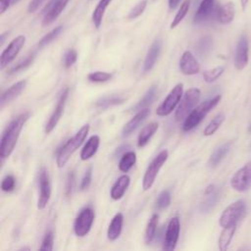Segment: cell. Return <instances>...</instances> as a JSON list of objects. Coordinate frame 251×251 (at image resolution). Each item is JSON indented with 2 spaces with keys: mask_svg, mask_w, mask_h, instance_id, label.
Wrapping results in <instances>:
<instances>
[{
  "mask_svg": "<svg viewBox=\"0 0 251 251\" xmlns=\"http://www.w3.org/2000/svg\"><path fill=\"white\" fill-rule=\"evenodd\" d=\"M30 114L29 112H24L16 117L6 127L1 137L0 144V157L1 159H7L13 153L18 139L20 137V133L28 120Z\"/></svg>",
  "mask_w": 251,
  "mask_h": 251,
  "instance_id": "cell-1",
  "label": "cell"
},
{
  "mask_svg": "<svg viewBox=\"0 0 251 251\" xmlns=\"http://www.w3.org/2000/svg\"><path fill=\"white\" fill-rule=\"evenodd\" d=\"M89 131V125H84L79 128V130L70 138L58 151L56 163L58 168H63L68 161L70 160L71 156L76 151V149L82 144L84 139L86 138Z\"/></svg>",
  "mask_w": 251,
  "mask_h": 251,
  "instance_id": "cell-2",
  "label": "cell"
},
{
  "mask_svg": "<svg viewBox=\"0 0 251 251\" xmlns=\"http://www.w3.org/2000/svg\"><path fill=\"white\" fill-rule=\"evenodd\" d=\"M221 99H222V96L217 95L209 100L204 101L200 105H198L184 119L182 129L184 131H189V130L193 129L194 127H196L202 122V120L206 117V115L219 104Z\"/></svg>",
  "mask_w": 251,
  "mask_h": 251,
  "instance_id": "cell-3",
  "label": "cell"
},
{
  "mask_svg": "<svg viewBox=\"0 0 251 251\" xmlns=\"http://www.w3.org/2000/svg\"><path fill=\"white\" fill-rule=\"evenodd\" d=\"M200 96H201V91L196 87L189 88L188 90L185 91L177 109L176 110L175 117L177 122L185 119L189 115V113L193 110V108L199 102Z\"/></svg>",
  "mask_w": 251,
  "mask_h": 251,
  "instance_id": "cell-4",
  "label": "cell"
},
{
  "mask_svg": "<svg viewBox=\"0 0 251 251\" xmlns=\"http://www.w3.org/2000/svg\"><path fill=\"white\" fill-rule=\"evenodd\" d=\"M168 157H169L168 151L163 150L149 164L142 178V188L144 191H147L152 187L156 179V176H158L159 171L161 170L163 165L166 163Z\"/></svg>",
  "mask_w": 251,
  "mask_h": 251,
  "instance_id": "cell-5",
  "label": "cell"
},
{
  "mask_svg": "<svg viewBox=\"0 0 251 251\" xmlns=\"http://www.w3.org/2000/svg\"><path fill=\"white\" fill-rule=\"evenodd\" d=\"M246 205L243 200H237L227 206L222 213L219 224L222 227H226L231 226L233 224H237V222L241 219L243 214L245 213Z\"/></svg>",
  "mask_w": 251,
  "mask_h": 251,
  "instance_id": "cell-6",
  "label": "cell"
},
{
  "mask_svg": "<svg viewBox=\"0 0 251 251\" xmlns=\"http://www.w3.org/2000/svg\"><path fill=\"white\" fill-rule=\"evenodd\" d=\"M183 95V84L177 83L167 95L164 101L159 105L156 110V115L160 117L169 116L180 101Z\"/></svg>",
  "mask_w": 251,
  "mask_h": 251,
  "instance_id": "cell-7",
  "label": "cell"
},
{
  "mask_svg": "<svg viewBox=\"0 0 251 251\" xmlns=\"http://www.w3.org/2000/svg\"><path fill=\"white\" fill-rule=\"evenodd\" d=\"M94 211L90 207L83 208L76 216L74 223L75 234L78 237L85 236L91 229L94 222Z\"/></svg>",
  "mask_w": 251,
  "mask_h": 251,
  "instance_id": "cell-8",
  "label": "cell"
},
{
  "mask_svg": "<svg viewBox=\"0 0 251 251\" xmlns=\"http://www.w3.org/2000/svg\"><path fill=\"white\" fill-rule=\"evenodd\" d=\"M25 43V36L19 35L8 44V46L1 53V57H0L1 70L5 69L12 61L15 60V58L18 56V54L24 47Z\"/></svg>",
  "mask_w": 251,
  "mask_h": 251,
  "instance_id": "cell-9",
  "label": "cell"
},
{
  "mask_svg": "<svg viewBox=\"0 0 251 251\" xmlns=\"http://www.w3.org/2000/svg\"><path fill=\"white\" fill-rule=\"evenodd\" d=\"M38 185L39 193L37 199V209L43 210L46 208L51 197V182L48 171L45 168H42L39 172Z\"/></svg>",
  "mask_w": 251,
  "mask_h": 251,
  "instance_id": "cell-10",
  "label": "cell"
},
{
  "mask_svg": "<svg viewBox=\"0 0 251 251\" xmlns=\"http://www.w3.org/2000/svg\"><path fill=\"white\" fill-rule=\"evenodd\" d=\"M231 187L238 191L244 192L251 186V162L246 163L242 168H240L231 177L230 180Z\"/></svg>",
  "mask_w": 251,
  "mask_h": 251,
  "instance_id": "cell-11",
  "label": "cell"
},
{
  "mask_svg": "<svg viewBox=\"0 0 251 251\" xmlns=\"http://www.w3.org/2000/svg\"><path fill=\"white\" fill-rule=\"evenodd\" d=\"M68 96H69V88L66 87L62 90V92L59 96V99L57 101V104L54 108V111L51 114L50 118L48 119L47 123L45 124L44 131H45L46 134H49L56 127V126L58 125V123H59V121H60V119H61V117L64 113Z\"/></svg>",
  "mask_w": 251,
  "mask_h": 251,
  "instance_id": "cell-12",
  "label": "cell"
},
{
  "mask_svg": "<svg viewBox=\"0 0 251 251\" xmlns=\"http://www.w3.org/2000/svg\"><path fill=\"white\" fill-rule=\"evenodd\" d=\"M180 231V222L178 217H173L167 226L164 241H163V250L172 251L176 248Z\"/></svg>",
  "mask_w": 251,
  "mask_h": 251,
  "instance_id": "cell-13",
  "label": "cell"
},
{
  "mask_svg": "<svg viewBox=\"0 0 251 251\" xmlns=\"http://www.w3.org/2000/svg\"><path fill=\"white\" fill-rule=\"evenodd\" d=\"M68 1L69 0H50L42 11V26H47L55 22L66 8Z\"/></svg>",
  "mask_w": 251,
  "mask_h": 251,
  "instance_id": "cell-14",
  "label": "cell"
},
{
  "mask_svg": "<svg viewBox=\"0 0 251 251\" xmlns=\"http://www.w3.org/2000/svg\"><path fill=\"white\" fill-rule=\"evenodd\" d=\"M217 10L216 0H202L194 14L193 23L200 25L209 21L213 16H216Z\"/></svg>",
  "mask_w": 251,
  "mask_h": 251,
  "instance_id": "cell-15",
  "label": "cell"
},
{
  "mask_svg": "<svg viewBox=\"0 0 251 251\" xmlns=\"http://www.w3.org/2000/svg\"><path fill=\"white\" fill-rule=\"evenodd\" d=\"M249 61V43L245 35H241L238 39L235 54H234V66L238 71L243 70Z\"/></svg>",
  "mask_w": 251,
  "mask_h": 251,
  "instance_id": "cell-16",
  "label": "cell"
},
{
  "mask_svg": "<svg viewBox=\"0 0 251 251\" xmlns=\"http://www.w3.org/2000/svg\"><path fill=\"white\" fill-rule=\"evenodd\" d=\"M205 200L200 205V211L203 214H208L218 204L221 198V189L215 184H210L205 189Z\"/></svg>",
  "mask_w": 251,
  "mask_h": 251,
  "instance_id": "cell-17",
  "label": "cell"
},
{
  "mask_svg": "<svg viewBox=\"0 0 251 251\" xmlns=\"http://www.w3.org/2000/svg\"><path fill=\"white\" fill-rule=\"evenodd\" d=\"M180 72L185 75H193L199 73L200 65L190 51H184L178 64Z\"/></svg>",
  "mask_w": 251,
  "mask_h": 251,
  "instance_id": "cell-18",
  "label": "cell"
},
{
  "mask_svg": "<svg viewBox=\"0 0 251 251\" xmlns=\"http://www.w3.org/2000/svg\"><path fill=\"white\" fill-rule=\"evenodd\" d=\"M150 113V110L147 108H144L140 111H138L134 116L133 118H131L123 127V130H122V135L124 137L126 136H128L129 134H131L138 126L139 125L147 118V116L149 115Z\"/></svg>",
  "mask_w": 251,
  "mask_h": 251,
  "instance_id": "cell-19",
  "label": "cell"
},
{
  "mask_svg": "<svg viewBox=\"0 0 251 251\" xmlns=\"http://www.w3.org/2000/svg\"><path fill=\"white\" fill-rule=\"evenodd\" d=\"M26 79H22L16 83H14L11 87L6 89L1 95V107L3 108L5 105L9 104L11 101L16 99L25 88Z\"/></svg>",
  "mask_w": 251,
  "mask_h": 251,
  "instance_id": "cell-20",
  "label": "cell"
},
{
  "mask_svg": "<svg viewBox=\"0 0 251 251\" xmlns=\"http://www.w3.org/2000/svg\"><path fill=\"white\" fill-rule=\"evenodd\" d=\"M235 16V7L232 2H226L224 5L218 7L216 18L217 21L222 25L230 24Z\"/></svg>",
  "mask_w": 251,
  "mask_h": 251,
  "instance_id": "cell-21",
  "label": "cell"
},
{
  "mask_svg": "<svg viewBox=\"0 0 251 251\" xmlns=\"http://www.w3.org/2000/svg\"><path fill=\"white\" fill-rule=\"evenodd\" d=\"M161 47H162V42L160 39H156L150 46L144 63H143V70L144 72H149L152 70L154 65L156 64V61L160 55L161 52Z\"/></svg>",
  "mask_w": 251,
  "mask_h": 251,
  "instance_id": "cell-22",
  "label": "cell"
},
{
  "mask_svg": "<svg viewBox=\"0 0 251 251\" xmlns=\"http://www.w3.org/2000/svg\"><path fill=\"white\" fill-rule=\"evenodd\" d=\"M232 143H233V141L229 140V141L222 144L221 146H219L217 149H215V151L211 154V156L208 160V167L212 168V169L216 168L227 155V153L229 152V150L232 146Z\"/></svg>",
  "mask_w": 251,
  "mask_h": 251,
  "instance_id": "cell-23",
  "label": "cell"
},
{
  "mask_svg": "<svg viewBox=\"0 0 251 251\" xmlns=\"http://www.w3.org/2000/svg\"><path fill=\"white\" fill-rule=\"evenodd\" d=\"M130 183V177L127 175H122L116 182L113 184L110 195L113 200H120L124 194L126 193V189L128 188Z\"/></svg>",
  "mask_w": 251,
  "mask_h": 251,
  "instance_id": "cell-24",
  "label": "cell"
},
{
  "mask_svg": "<svg viewBox=\"0 0 251 251\" xmlns=\"http://www.w3.org/2000/svg\"><path fill=\"white\" fill-rule=\"evenodd\" d=\"M124 225V215L122 213H118L112 219L108 229H107V237L111 241H115L118 239L122 233Z\"/></svg>",
  "mask_w": 251,
  "mask_h": 251,
  "instance_id": "cell-25",
  "label": "cell"
},
{
  "mask_svg": "<svg viewBox=\"0 0 251 251\" xmlns=\"http://www.w3.org/2000/svg\"><path fill=\"white\" fill-rule=\"evenodd\" d=\"M99 144H100V137L98 135L94 134L90 136L80 151V159L82 161H86L91 157H93V155L98 150Z\"/></svg>",
  "mask_w": 251,
  "mask_h": 251,
  "instance_id": "cell-26",
  "label": "cell"
},
{
  "mask_svg": "<svg viewBox=\"0 0 251 251\" xmlns=\"http://www.w3.org/2000/svg\"><path fill=\"white\" fill-rule=\"evenodd\" d=\"M236 225L237 224H233L231 226L223 227V230H222L219 240H218V246L221 251H226L228 249V247L231 243L232 237L234 235V232L236 230Z\"/></svg>",
  "mask_w": 251,
  "mask_h": 251,
  "instance_id": "cell-27",
  "label": "cell"
},
{
  "mask_svg": "<svg viewBox=\"0 0 251 251\" xmlns=\"http://www.w3.org/2000/svg\"><path fill=\"white\" fill-rule=\"evenodd\" d=\"M159 124L156 122H152L149 125L145 126L141 131L138 134L137 137V146L138 147H144L151 139V137L154 135V133L158 130Z\"/></svg>",
  "mask_w": 251,
  "mask_h": 251,
  "instance_id": "cell-28",
  "label": "cell"
},
{
  "mask_svg": "<svg viewBox=\"0 0 251 251\" xmlns=\"http://www.w3.org/2000/svg\"><path fill=\"white\" fill-rule=\"evenodd\" d=\"M111 2H112V0H100L99 3L97 4V6L95 7V9L92 13L91 19H92V22L96 28L100 27V25L102 24L104 13Z\"/></svg>",
  "mask_w": 251,
  "mask_h": 251,
  "instance_id": "cell-29",
  "label": "cell"
},
{
  "mask_svg": "<svg viewBox=\"0 0 251 251\" xmlns=\"http://www.w3.org/2000/svg\"><path fill=\"white\" fill-rule=\"evenodd\" d=\"M158 220H159V216L158 214H153L151 216V218L149 219L146 228H145V234H144V241L145 243L148 245L150 244L153 239L155 238L156 235V231H157V226H158Z\"/></svg>",
  "mask_w": 251,
  "mask_h": 251,
  "instance_id": "cell-30",
  "label": "cell"
},
{
  "mask_svg": "<svg viewBox=\"0 0 251 251\" xmlns=\"http://www.w3.org/2000/svg\"><path fill=\"white\" fill-rule=\"evenodd\" d=\"M136 162V154L133 151L125 152L119 162V170L123 173H127Z\"/></svg>",
  "mask_w": 251,
  "mask_h": 251,
  "instance_id": "cell-31",
  "label": "cell"
},
{
  "mask_svg": "<svg viewBox=\"0 0 251 251\" xmlns=\"http://www.w3.org/2000/svg\"><path fill=\"white\" fill-rule=\"evenodd\" d=\"M156 92H157V87L155 85H152L144 94V96L142 97V99H140L138 101V103L132 108V111L134 112H138L144 108H147L154 100L155 96H156Z\"/></svg>",
  "mask_w": 251,
  "mask_h": 251,
  "instance_id": "cell-32",
  "label": "cell"
},
{
  "mask_svg": "<svg viewBox=\"0 0 251 251\" xmlns=\"http://www.w3.org/2000/svg\"><path fill=\"white\" fill-rule=\"evenodd\" d=\"M212 48H213V38L209 35H206L200 38L195 47L196 52L201 57L207 56L211 52Z\"/></svg>",
  "mask_w": 251,
  "mask_h": 251,
  "instance_id": "cell-33",
  "label": "cell"
},
{
  "mask_svg": "<svg viewBox=\"0 0 251 251\" xmlns=\"http://www.w3.org/2000/svg\"><path fill=\"white\" fill-rule=\"evenodd\" d=\"M224 121H225V115L223 113H220L217 116H215L211 120V122L206 126V127L204 128V131H203L204 135L210 136V135L214 134L220 128V126H222Z\"/></svg>",
  "mask_w": 251,
  "mask_h": 251,
  "instance_id": "cell-34",
  "label": "cell"
},
{
  "mask_svg": "<svg viewBox=\"0 0 251 251\" xmlns=\"http://www.w3.org/2000/svg\"><path fill=\"white\" fill-rule=\"evenodd\" d=\"M34 57H35V54L34 53H31V54H28L26 57H25L24 59H22L21 61H19L16 65H14L8 72V75H14L16 73H19L21 71H24L25 70L26 68H28L33 60H34Z\"/></svg>",
  "mask_w": 251,
  "mask_h": 251,
  "instance_id": "cell-35",
  "label": "cell"
},
{
  "mask_svg": "<svg viewBox=\"0 0 251 251\" xmlns=\"http://www.w3.org/2000/svg\"><path fill=\"white\" fill-rule=\"evenodd\" d=\"M189 6H190V0H185V1L180 5V7H179L177 13L176 14V16H175L173 22L171 23L170 27H171L172 29L175 28V27H176V26L180 24V22L183 20V18L186 16V14H187V12H188Z\"/></svg>",
  "mask_w": 251,
  "mask_h": 251,
  "instance_id": "cell-36",
  "label": "cell"
},
{
  "mask_svg": "<svg viewBox=\"0 0 251 251\" xmlns=\"http://www.w3.org/2000/svg\"><path fill=\"white\" fill-rule=\"evenodd\" d=\"M63 30V27L62 26H57L55 27L54 29H52L50 32H48L47 34H45L38 42L37 44V48L38 49H41L43 47H45L46 45H48L49 43H51L53 40H55L59 35L60 33L62 32Z\"/></svg>",
  "mask_w": 251,
  "mask_h": 251,
  "instance_id": "cell-37",
  "label": "cell"
},
{
  "mask_svg": "<svg viewBox=\"0 0 251 251\" xmlns=\"http://www.w3.org/2000/svg\"><path fill=\"white\" fill-rule=\"evenodd\" d=\"M224 71H225V68L223 66H219V67H215L213 69L207 70L203 73V78L206 82L212 83L223 75Z\"/></svg>",
  "mask_w": 251,
  "mask_h": 251,
  "instance_id": "cell-38",
  "label": "cell"
},
{
  "mask_svg": "<svg viewBox=\"0 0 251 251\" xmlns=\"http://www.w3.org/2000/svg\"><path fill=\"white\" fill-rule=\"evenodd\" d=\"M125 101L124 98H121L119 96H111V97H104L96 102V106L100 109H107L111 106L120 105Z\"/></svg>",
  "mask_w": 251,
  "mask_h": 251,
  "instance_id": "cell-39",
  "label": "cell"
},
{
  "mask_svg": "<svg viewBox=\"0 0 251 251\" xmlns=\"http://www.w3.org/2000/svg\"><path fill=\"white\" fill-rule=\"evenodd\" d=\"M155 207L157 210H164L166 208H168L171 204V193L169 190H163L160 192V194L158 195L157 199H156V203H155Z\"/></svg>",
  "mask_w": 251,
  "mask_h": 251,
  "instance_id": "cell-40",
  "label": "cell"
},
{
  "mask_svg": "<svg viewBox=\"0 0 251 251\" xmlns=\"http://www.w3.org/2000/svg\"><path fill=\"white\" fill-rule=\"evenodd\" d=\"M113 77V75L107 72H93L88 74L87 78L92 82H105L110 80Z\"/></svg>",
  "mask_w": 251,
  "mask_h": 251,
  "instance_id": "cell-41",
  "label": "cell"
},
{
  "mask_svg": "<svg viewBox=\"0 0 251 251\" xmlns=\"http://www.w3.org/2000/svg\"><path fill=\"white\" fill-rule=\"evenodd\" d=\"M147 6V0H141L139 1L128 13L127 19L128 20H134L136 18H138L140 15H142V13L144 12L145 8Z\"/></svg>",
  "mask_w": 251,
  "mask_h": 251,
  "instance_id": "cell-42",
  "label": "cell"
},
{
  "mask_svg": "<svg viewBox=\"0 0 251 251\" xmlns=\"http://www.w3.org/2000/svg\"><path fill=\"white\" fill-rule=\"evenodd\" d=\"M53 243H54V233L52 230H48L44 234V237L42 239V243H41V246L39 247V250L51 251V250H53Z\"/></svg>",
  "mask_w": 251,
  "mask_h": 251,
  "instance_id": "cell-43",
  "label": "cell"
},
{
  "mask_svg": "<svg viewBox=\"0 0 251 251\" xmlns=\"http://www.w3.org/2000/svg\"><path fill=\"white\" fill-rule=\"evenodd\" d=\"M77 60V53L74 48L68 49L64 54V66L66 69H70Z\"/></svg>",
  "mask_w": 251,
  "mask_h": 251,
  "instance_id": "cell-44",
  "label": "cell"
},
{
  "mask_svg": "<svg viewBox=\"0 0 251 251\" xmlns=\"http://www.w3.org/2000/svg\"><path fill=\"white\" fill-rule=\"evenodd\" d=\"M16 185V179L14 176L7 175L1 181V189L4 192H11L14 190Z\"/></svg>",
  "mask_w": 251,
  "mask_h": 251,
  "instance_id": "cell-45",
  "label": "cell"
},
{
  "mask_svg": "<svg viewBox=\"0 0 251 251\" xmlns=\"http://www.w3.org/2000/svg\"><path fill=\"white\" fill-rule=\"evenodd\" d=\"M91 179H92V168L89 167L86 172L84 173L82 178H81V182H80V190H86L90 183H91Z\"/></svg>",
  "mask_w": 251,
  "mask_h": 251,
  "instance_id": "cell-46",
  "label": "cell"
},
{
  "mask_svg": "<svg viewBox=\"0 0 251 251\" xmlns=\"http://www.w3.org/2000/svg\"><path fill=\"white\" fill-rule=\"evenodd\" d=\"M75 187V174L74 172H70V174L67 176V181H66V195L71 196L73 193Z\"/></svg>",
  "mask_w": 251,
  "mask_h": 251,
  "instance_id": "cell-47",
  "label": "cell"
},
{
  "mask_svg": "<svg viewBox=\"0 0 251 251\" xmlns=\"http://www.w3.org/2000/svg\"><path fill=\"white\" fill-rule=\"evenodd\" d=\"M45 0H31L28 4V7H27L28 13H34L42 5V3Z\"/></svg>",
  "mask_w": 251,
  "mask_h": 251,
  "instance_id": "cell-48",
  "label": "cell"
},
{
  "mask_svg": "<svg viewBox=\"0 0 251 251\" xmlns=\"http://www.w3.org/2000/svg\"><path fill=\"white\" fill-rule=\"evenodd\" d=\"M10 5H12V0H0L1 14H3L10 7Z\"/></svg>",
  "mask_w": 251,
  "mask_h": 251,
  "instance_id": "cell-49",
  "label": "cell"
},
{
  "mask_svg": "<svg viewBox=\"0 0 251 251\" xmlns=\"http://www.w3.org/2000/svg\"><path fill=\"white\" fill-rule=\"evenodd\" d=\"M180 0H169V8L171 10H175L179 5Z\"/></svg>",
  "mask_w": 251,
  "mask_h": 251,
  "instance_id": "cell-50",
  "label": "cell"
},
{
  "mask_svg": "<svg viewBox=\"0 0 251 251\" xmlns=\"http://www.w3.org/2000/svg\"><path fill=\"white\" fill-rule=\"evenodd\" d=\"M127 147H128L127 145H123V146L117 148V150H116V152L114 153V155H115V156H119V155H121V154L123 155V154L126 152V149Z\"/></svg>",
  "mask_w": 251,
  "mask_h": 251,
  "instance_id": "cell-51",
  "label": "cell"
},
{
  "mask_svg": "<svg viewBox=\"0 0 251 251\" xmlns=\"http://www.w3.org/2000/svg\"><path fill=\"white\" fill-rule=\"evenodd\" d=\"M249 3V0H240V4H241V8L244 11L247 8V5Z\"/></svg>",
  "mask_w": 251,
  "mask_h": 251,
  "instance_id": "cell-52",
  "label": "cell"
},
{
  "mask_svg": "<svg viewBox=\"0 0 251 251\" xmlns=\"http://www.w3.org/2000/svg\"><path fill=\"white\" fill-rule=\"evenodd\" d=\"M19 1H20V0H12V5H14V4H17Z\"/></svg>",
  "mask_w": 251,
  "mask_h": 251,
  "instance_id": "cell-53",
  "label": "cell"
},
{
  "mask_svg": "<svg viewBox=\"0 0 251 251\" xmlns=\"http://www.w3.org/2000/svg\"><path fill=\"white\" fill-rule=\"evenodd\" d=\"M249 131H251V124H250V126H249Z\"/></svg>",
  "mask_w": 251,
  "mask_h": 251,
  "instance_id": "cell-54",
  "label": "cell"
}]
</instances>
